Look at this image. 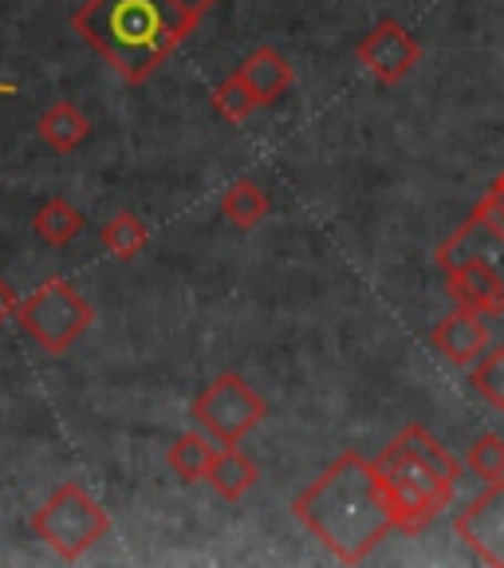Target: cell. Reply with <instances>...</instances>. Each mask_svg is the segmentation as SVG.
<instances>
[{
  "instance_id": "obj_1",
  "label": "cell",
  "mask_w": 504,
  "mask_h": 568,
  "mask_svg": "<svg viewBox=\"0 0 504 568\" xmlns=\"http://www.w3.org/2000/svg\"><path fill=\"white\" fill-rule=\"evenodd\" d=\"M292 514L343 565H363L390 532H399V514L379 466L359 450L339 454L304 494H296Z\"/></svg>"
},
{
  "instance_id": "obj_2",
  "label": "cell",
  "mask_w": 504,
  "mask_h": 568,
  "mask_svg": "<svg viewBox=\"0 0 504 568\" xmlns=\"http://www.w3.org/2000/svg\"><path fill=\"white\" fill-rule=\"evenodd\" d=\"M217 0H88L71 28L126 83H146L186 44Z\"/></svg>"
},
{
  "instance_id": "obj_3",
  "label": "cell",
  "mask_w": 504,
  "mask_h": 568,
  "mask_svg": "<svg viewBox=\"0 0 504 568\" xmlns=\"http://www.w3.org/2000/svg\"><path fill=\"white\" fill-rule=\"evenodd\" d=\"M374 466L394 501L399 532H422L442 509H450L461 481L457 458L422 423L402 426L387 443V450L374 458Z\"/></svg>"
},
{
  "instance_id": "obj_4",
  "label": "cell",
  "mask_w": 504,
  "mask_h": 568,
  "mask_svg": "<svg viewBox=\"0 0 504 568\" xmlns=\"http://www.w3.org/2000/svg\"><path fill=\"white\" fill-rule=\"evenodd\" d=\"M35 541H44L60 560H80L111 532V514L80 481H63L32 514Z\"/></svg>"
},
{
  "instance_id": "obj_5",
  "label": "cell",
  "mask_w": 504,
  "mask_h": 568,
  "mask_svg": "<svg viewBox=\"0 0 504 568\" xmlns=\"http://www.w3.org/2000/svg\"><path fill=\"white\" fill-rule=\"evenodd\" d=\"M20 328L44 347L48 355H63L80 344L83 332L95 324V308L80 296V288H71L68 281L52 276L35 288L32 296L20 301Z\"/></svg>"
},
{
  "instance_id": "obj_6",
  "label": "cell",
  "mask_w": 504,
  "mask_h": 568,
  "mask_svg": "<svg viewBox=\"0 0 504 568\" xmlns=\"http://www.w3.org/2000/svg\"><path fill=\"white\" fill-rule=\"evenodd\" d=\"M189 415L217 446H240V438L253 435L265 423L268 403L237 372H222L194 399Z\"/></svg>"
},
{
  "instance_id": "obj_7",
  "label": "cell",
  "mask_w": 504,
  "mask_h": 568,
  "mask_svg": "<svg viewBox=\"0 0 504 568\" xmlns=\"http://www.w3.org/2000/svg\"><path fill=\"white\" fill-rule=\"evenodd\" d=\"M354 55H359V63L367 68L371 80H379L390 88V83L407 80L410 71L418 68V60H422V44H418L414 36H410L399 20H379V24L359 40Z\"/></svg>"
},
{
  "instance_id": "obj_8",
  "label": "cell",
  "mask_w": 504,
  "mask_h": 568,
  "mask_svg": "<svg viewBox=\"0 0 504 568\" xmlns=\"http://www.w3.org/2000/svg\"><path fill=\"white\" fill-rule=\"evenodd\" d=\"M465 549L488 568H504V478L488 481V489L461 509L457 521H453Z\"/></svg>"
},
{
  "instance_id": "obj_9",
  "label": "cell",
  "mask_w": 504,
  "mask_h": 568,
  "mask_svg": "<svg viewBox=\"0 0 504 568\" xmlns=\"http://www.w3.org/2000/svg\"><path fill=\"white\" fill-rule=\"evenodd\" d=\"M430 347H434L442 359H450L453 367H473L481 355L488 352V316L477 308H461L457 304V312H450L442 324H434Z\"/></svg>"
},
{
  "instance_id": "obj_10",
  "label": "cell",
  "mask_w": 504,
  "mask_h": 568,
  "mask_svg": "<svg viewBox=\"0 0 504 568\" xmlns=\"http://www.w3.org/2000/svg\"><path fill=\"white\" fill-rule=\"evenodd\" d=\"M445 281H450V296L461 308H477L485 316H501L504 312V281L488 261L481 257L453 261L445 268Z\"/></svg>"
},
{
  "instance_id": "obj_11",
  "label": "cell",
  "mask_w": 504,
  "mask_h": 568,
  "mask_svg": "<svg viewBox=\"0 0 504 568\" xmlns=\"http://www.w3.org/2000/svg\"><path fill=\"white\" fill-rule=\"evenodd\" d=\"M240 83L253 91L257 106H272L276 99H284V91L292 88V63L284 60L276 48H257L245 63L237 68Z\"/></svg>"
},
{
  "instance_id": "obj_12",
  "label": "cell",
  "mask_w": 504,
  "mask_h": 568,
  "mask_svg": "<svg viewBox=\"0 0 504 568\" xmlns=\"http://www.w3.org/2000/svg\"><path fill=\"white\" fill-rule=\"evenodd\" d=\"M465 257L488 261V265H493L496 273H501V281H504V233L488 230L485 222L470 217V222L461 225V230L453 233V237L445 241L442 248H438V265L450 268L453 261H465Z\"/></svg>"
},
{
  "instance_id": "obj_13",
  "label": "cell",
  "mask_w": 504,
  "mask_h": 568,
  "mask_svg": "<svg viewBox=\"0 0 504 568\" xmlns=\"http://www.w3.org/2000/svg\"><path fill=\"white\" fill-rule=\"evenodd\" d=\"M257 478H260L257 462L245 458L237 446H217V454H213V462H209V474H205L213 494L225 497V501H240L248 489L257 486Z\"/></svg>"
},
{
  "instance_id": "obj_14",
  "label": "cell",
  "mask_w": 504,
  "mask_h": 568,
  "mask_svg": "<svg viewBox=\"0 0 504 568\" xmlns=\"http://www.w3.org/2000/svg\"><path fill=\"white\" fill-rule=\"evenodd\" d=\"M35 131H40V139H44L52 151L71 154L75 146H83V142H88L91 123H88V115H83L80 106L68 103V99H60V103H52L44 115H40Z\"/></svg>"
},
{
  "instance_id": "obj_15",
  "label": "cell",
  "mask_w": 504,
  "mask_h": 568,
  "mask_svg": "<svg viewBox=\"0 0 504 568\" xmlns=\"http://www.w3.org/2000/svg\"><path fill=\"white\" fill-rule=\"evenodd\" d=\"M222 213L237 230H257L268 213H272V197H268V190L257 186L253 178H240V182H233V186L225 190Z\"/></svg>"
},
{
  "instance_id": "obj_16",
  "label": "cell",
  "mask_w": 504,
  "mask_h": 568,
  "mask_svg": "<svg viewBox=\"0 0 504 568\" xmlns=\"http://www.w3.org/2000/svg\"><path fill=\"white\" fill-rule=\"evenodd\" d=\"M213 454H217V446H213V438L205 435V430H186V435L174 438L166 462L182 481H205Z\"/></svg>"
},
{
  "instance_id": "obj_17",
  "label": "cell",
  "mask_w": 504,
  "mask_h": 568,
  "mask_svg": "<svg viewBox=\"0 0 504 568\" xmlns=\"http://www.w3.org/2000/svg\"><path fill=\"white\" fill-rule=\"evenodd\" d=\"M32 230L35 237L44 241V245H68L83 233V213L68 202V197H52L48 205H40V213L32 217Z\"/></svg>"
},
{
  "instance_id": "obj_18",
  "label": "cell",
  "mask_w": 504,
  "mask_h": 568,
  "mask_svg": "<svg viewBox=\"0 0 504 568\" xmlns=\"http://www.w3.org/2000/svg\"><path fill=\"white\" fill-rule=\"evenodd\" d=\"M103 248L111 253V257H119V261H131V257H138L142 248H146V241H151V230L142 225V217H134V213H115L111 222L103 225Z\"/></svg>"
},
{
  "instance_id": "obj_19",
  "label": "cell",
  "mask_w": 504,
  "mask_h": 568,
  "mask_svg": "<svg viewBox=\"0 0 504 568\" xmlns=\"http://www.w3.org/2000/svg\"><path fill=\"white\" fill-rule=\"evenodd\" d=\"M465 466H470L481 481H501L504 478V438L493 435V430L477 435L470 443V450H465Z\"/></svg>"
},
{
  "instance_id": "obj_20",
  "label": "cell",
  "mask_w": 504,
  "mask_h": 568,
  "mask_svg": "<svg viewBox=\"0 0 504 568\" xmlns=\"http://www.w3.org/2000/svg\"><path fill=\"white\" fill-rule=\"evenodd\" d=\"M473 387L488 407L504 410V347H488L473 364Z\"/></svg>"
},
{
  "instance_id": "obj_21",
  "label": "cell",
  "mask_w": 504,
  "mask_h": 568,
  "mask_svg": "<svg viewBox=\"0 0 504 568\" xmlns=\"http://www.w3.org/2000/svg\"><path fill=\"white\" fill-rule=\"evenodd\" d=\"M213 106H217V115L229 119V123H245V119L253 115L257 99H253V91H248L237 71H233L229 80H222L213 88Z\"/></svg>"
},
{
  "instance_id": "obj_22",
  "label": "cell",
  "mask_w": 504,
  "mask_h": 568,
  "mask_svg": "<svg viewBox=\"0 0 504 568\" xmlns=\"http://www.w3.org/2000/svg\"><path fill=\"white\" fill-rule=\"evenodd\" d=\"M20 312V301H17V293H12L9 284L0 281V328H4V324H9L12 316H17Z\"/></svg>"
},
{
  "instance_id": "obj_23",
  "label": "cell",
  "mask_w": 504,
  "mask_h": 568,
  "mask_svg": "<svg viewBox=\"0 0 504 568\" xmlns=\"http://www.w3.org/2000/svg\"><path fill=\"white\" fill-rule=\"evenodd\" d=\"M0 95H17V83H0Z\"/></svg>"
},
{
  "instance_id": "obj_24",
  "label": "cell",
  "mask_w": 504,
  "mask_h": 568,
  "mask_svg": "<svg viewBox=\"0 0 504 568\" xmlns=\"http://www.w3.org/2000/svg\"><path fill=\"white\" fill-rule=\"evenodd\" d=\"M496 190H504V174H496V182H493Z\"/></svg>"
}]
</instances>
